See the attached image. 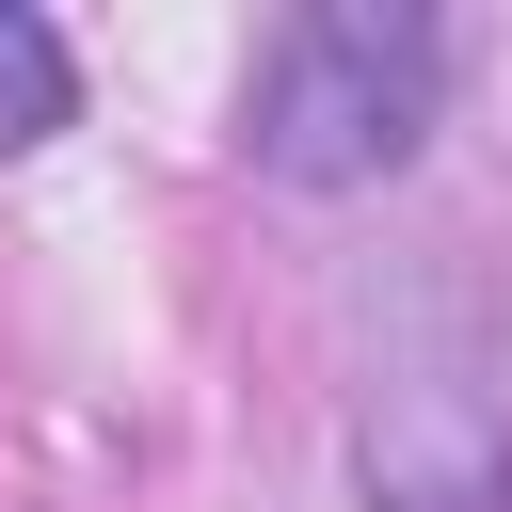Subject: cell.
Segmentation results:
<instances>
[{"mask_svg":"<svg viewBox=\"0 0 512 512\" xmlns=\"http://www.w3.org/2000/svg\"><path fill=\"white\" fill-rule=\"evenodd\" d=\"M64 112H80V48H64L32 0H0V160H32Z\"/></svg>","mask_w":512,"mask_h":512,"instance_id":"obj_3","label":"cell"},{"mask_svg":"<svg viewBox=\"0 0 512 512\" xmlns=\"http://www.w3.org/2000/svg\"><path fill=\"white\" fill-rule=\"evenodd\" d=\"M352 480L368 512H512V400L464 304H384L368 368H352Z\"/></svg>","mask_w":512,"mask_h":512,"instance_id":"obj_2","label":"cell"},{"mask_svg":"<svg viewBox=\"0 0 512 512\" xmlns=\"http://www.w3.org/2000/svg\"><path fill=\"white\" fill-rule=\"evenodd\" d=\"M464 32L432 0H304L240 48V160L272 192H368L432 144Z\"/></svg>","mask_w":512,"mask_h":512,"instance_id":"obj_1","label":"cell"}]
</instances>
